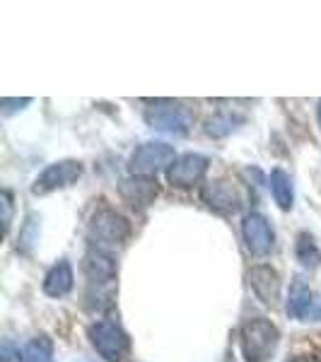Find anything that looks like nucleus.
<instances>
[{
  "label": "nucleus",
  "instance_id": "f257e3e1",
  "mask_svg": "<svg viewBox=\"0 0 321 362\" xmlns=\"http://www.w3.org/2000/svg\"><path fill=\"white\" fill-rule=\"evenodd\" d=\"M239 343H242V355L247 362H266L276 353L280 331L273 321L254 317L244 321L242 329H239Z\"/></svg>",
  "mask_w": 321,
  "mask_h": 362
},
{
  "label": "nucleus",
  "instance_id": "f03ea898",
  "mask_svg": "<svg viewBox=\"0 0 321 362\" xmlns=\"http://www.w3.org/2000/svg\"><path fill=\"white\" fill-rule=\"evenodd\" d=\"M131 237V225L124 215H119L114 208L102 206L95 210L90 220V239L95 249H102L112 254L114 249H121Z\"/></svg>",
  "mask_w": 321,
  "mask_h": 362
},
{
  "label": "nucleus",
  "instance_id": "7ed1b4c3",
  "mask_svg": "<svg viewBox=\"0 0 321 362\" xmlns=\"http://www.w3.org/2000/svg\"><path fill=\"white\" fill-rule=\"evenodd\" d=\"M145 121L150 128L162 133H172V136H184L194 124V112L186 104L172 102V99H160L153 102V107L145 112Z\"/></svg>",
  "mask_w": 321,
  "mask_h": 362
},
{
  "label": "nucleus",
  "instance_id": "20e7f679",
  "mask_svg": "<svg viewBox=\"0 0 321 362\" xmlns=\"http://www.w3.org/2000/svg\"><path fill=\"white\" fill-rule=\"evenodd\" d=\"M177 162V155H174V148L167 143H143L133 150L131 162H128V169H131L133 177H148L153 179L157 172L162 169H169Z\"/></svg>",
  "mask_w": 321,
  "mask_h": 362
},
{
  "label": "nucleus",
  "instance_id": "39448f33",
  "mask_svg": "<svg viewBox=\"0 0 321 362\" xmlns=\"http://www.w3.org/2000/svg\"><path fill=\"white\" fill-rule=\"evenodd\" d=\"M90 341L107 362H121L131 350V338L114 321H97L90 326Z\"/></svg>",
  "mask_w": 321,
  "mask_h": 362
},
{
  "label": "nucleus",
  "instance_id": "423d86ee",
  "mask_svg": "<svg viewBox=\"0 0 321 362\" xmlns=\"http://www.w3.org/2000/svg\"><path fill=\"white\" fill-rule=\"evenodd\" d=\"M80 177H83V165H80V162H75V160L54 162V165H49L37 177V181H34V186H32V194L46 196L56 189H66V186L75 184Z\"/></svg>",
  "mask_w": 321,
  "mask_h": 362
},
{
  "label": "nucleus",
  "instance_id": "0eeeda50",
  "mask_svg": "<svg viewBox=\"0 0 321 362\" xmlns=\"http://www.w3.org/2000/svg\"><path fill=\"white\" fill-rule=\"evenodd\" d=\"M242 235L244 242L252 254L256 256H266L271 254L273 244H276V235L271 230V223L264 218L261 213H249L242 223Z\"/></svg>",
  "mask_w": 321,
  "mask_h": 362
},
{
  "label": "nucleus",
  "instance_id": "6e6552de",
  "mask_svg": "<svg viewBox=\"0 0 321 362\" xmlns=\"http://www.w3.org/2000/svg\"><path fill=\"white\" fill-rule=\"evenodd\" d=\"M208 169V157L198 155V153H186L182 157H177L172 167L167 169V181L172 186H179V189H189L196 181H201V177Z\"/></svg>",
  "mask_w": 321,
  "mask_h": 362
},
{
  "label": "nucleus",
  "instance_id": "1a4fd4ad",
  "mask_svg": "<svg viewBox=\"0 0 321 362\" xmlns=\"http://www.w3.org/2000/svg\"><path fill=\"white\" fill-rule=\"evenodd\" d=\"M203 201L218 213H237L242 208V196L237 186L227 179H218L203 189Z\"/></svg>",
  "mask_w": 321,
  "mask_h": 362
},
{
  "label": "nucleus",
  "instance_id": "9d476101",
  "mask_svg": "<svg viewBox=\"0 0 321 362\" xmlns=\"http://www.w3.org/2000/svg\"><path fill=\"white\" fill-rule=\"evenodd\" d=\"M249 285L264 305L273 307L280 300V276L271 266H254L249 271Z\"/></svg>",
  "mask_w": 321,
  "mask_h": 362
},
{
  "label": "nucleus",
  "instance_id": "9b49d317",
  "mask_svg": "<svg viewBox=\"0 0 321 362\" xmlns=\"http://www.w3.org/2000/svg\"><path fill=\"white\" fill-rule=\"evenodd\" d=\"M121 196L133 208H148L157 198V181L148 177H131L121 181Z\"/></svg>",
  "mask_w": 321,
  "mask_h": 362
},
{
  "label": "nucleus",
  "instance_id": "f8f14e48",
  "mask_svg": "<svg viewBox=\"0 0 321 362\" xmlns=\"http://www.w3.org/2000/svg\"><path fill=\"white\" fill-rule=\"evenodd\" d=\"M73 266L68 261H58V264L46 273L44 278V293L49 297H66L73 290Z\"/></svg>",
  "mask_w": 321,
  "mask_h": 362
},
{
  "label": "nucleus",
  "instance_id": "ddd939ff",
  "mask_svg": "<svg viewBox=\"0 0 321 362\" xmlns=\"http://www.w3.org/2000/svg\"><path fill=\"white\" fill-rule=\"evenodd\" d=\"M288 314L293 319L314 317V295L302 280H295L288 297Z\"/></svg>",
  "mask_w": 321,
  "mask_h": 362
},
{
  "label": "nucleus",
  "instance_id": "4468645a",
  "mask_svg": "<svg viewBox=\"0 0 321 362\" xmlns=\"http://www.w3.org/2000/svg\"><path fill=\"white\" fill-rule=\"evenodd\" d=\"M271 194L280 210L293 208V198H295L293 179H290V174H285L283 169H273L271 172Z\"/></svg>",
  "mask_w": 321,
  "mask_h": 362
},
{
  "label": "nucleus",
  "instance_id": "2eb2a0df",
  "mask_svg": "<svg viewBox=\"0 0 321 362\" xmlns=\"http://www.w3.org/2000/svg\"><path fill=\"white\" fill-rule=\"evenodd\" d=\"M297 261L307 268H317L321 264V251L317 249L314 239L309 237L307 232H302V235L297 237Z\"/></svg>",
  "mask_w": 321,
  "mask_h": 362
},
{
  "label": "nucleus",
  "instance_id": "dca6fc26",
  "mask_svg": "<svg viewBox=\"0 0 321 362\" xmlns=\"http://www.w3.org/2000/svg\"><path fill=\"white\" fill-rule=\"evenodd\" d=\"M25 362H54L51 358V343L49 338H34L25 348Z\"/></svg>",
  "mask_w": 321,
  "mask_h": 362
},
{
  "label": "nucleus",
  "instance_id": "f3484780",
  "mask_svg": "<svg viewBox=\"0 0 321 362\" xmlns=\"http://www.w3.org/2000/svg\"><path fill=\"white\" fill-rule=\"evenodd\" d=\"M232 128H235V119H232L230 114H225V116H215V119H210L206 131H208V136H225V133H230Z\"/></svg>",
  "mask_w": 321,
  "mask_h": 362
},
{
  "label": "nucleus",
  "instance_id": "a211bd4d",
  "mask_svg": "<svg viewBox=\"0 0 321 362\" xmlns=\"http://www.w3.org/2000/svg\"><path fill=\"white\" fill-rule=\"evenodd\" d=\"M0 362H25V353H20V348H17L13 341H3Z\"/></svg>",
  "mask_w": 321,
  "mask_h": 362
},
{
  "label": "nucleus",
  "instance_id": "6ab92c4d",
  "mask_svg": "<svg viewBox=\"0 0 321 362\" xmlns=\"http://www.w3.org/2000/svg\"><path fill=\"white\" fill-rule=\"evenodd\" d=\"M0 201H3V227H5V232H8L10 223H13V196H10V191H3Z\"/></svg>",
  "mask_w": 321,
  "mask_h": 362
},
{
  "label": "nucleus",
  "instance_id": "aec40b11",
  "mask_svg": "<svg viewBox=\"0 0 321 362\" xmlns=\"http://www.w3.org/2000/svg\"><path fill=\"white\" fill-rule=\"evenodd\" d=\"M27 104H32V99H3V116H10L15 109H25Z\"/></svg>",
  "mask_w": 321,
  "mask_h": 362
},
{
  "label": "nucleus",
  "instance_id": "412c9836",
  "mask_svg": "<svg viewBox=\"0 0 321 362\" xmlns=\"http://www.w3.org/2000/svg\"><path fill=\"white\" fill-rule=\"evenodd\" d=\"M290 362H319V360L312 358V355H297V358H293Z\"/></svg>",
  "mask_w": 321,
  "mask_h": 362
},
{
  "label": "nucleus",
  "instance_id": "4be33fe9",
  "mask_svg": "<svg viewBox=\"0 0 321 362\" xmlns=\"http://www.w3.org/2000/svg\"><path fill=\"white\" fill-rule=\"evenodd\" d=\"M319 124H321V102H319Z\"/></svg>",
  "mask_w": 321,
  "mask_h": 362
}]
</instances>
